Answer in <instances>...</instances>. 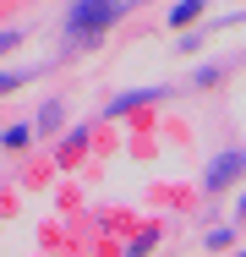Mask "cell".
Here are the masks:
<instances>
[{
  "mask_svg": "<svg viewBox=\"0 0 246 257\" xmlns=\"http://www.w3.org/2000/svg\"><path fill=\"white\" fill-rule=\"evenodd\" d=\"M71 22H77L82 33H104V22H115V6H109V0H77Z\"/></svg>",
  "mask_w": 246,
  "mask_h": 257,
  "instance_id": "1",
  "label": "cell"
},
{
  "mask_svg": "<svg viewBox=\"0 0 246 257\" xmlns=\"http://www.w3.org/2000/svg\"><path fill=\"white\" fill-rule=\"evenodd\" d=\"M202 6H208V0H181V6L170 11V28H192V22H197V11H202Z\"/></svg>",
  "mask_w": 246,
  "mask_h": 257,
  "instance_id": "2",
  "label": "cell"
},
{
  "mask_svg": "<svg viewBox=\"0 0 246 257\" xmlns=\"http://www.w3.org/2000/svg\"><path fill=\"white\" fill-rule=\"evenodd\" d=\"M235 170H241V159L230 154V159H224V164H219V170H213V175H208V186H224V181H230Z\"/></svg>",
  "mask_w": 246,
  "mask_h": 257,
  "instance_id": "3",
  "label": "cell"
},
{
  "mask_svg": "<svg viewBox=\"0 0 246 257\" xmlns=\"http://www.w3.org/2000/svg\"><path fill=\"white\" fill-rule=\"evenodd\" d=\"M11 44H17V33H0V55L11 50Z\"/></svg>",
  "mask_w": 246,
  "mask_h": 257,
  "instance_id": "4",
  "label": "cell"
},
{
  "mask_svg": "<svg viewBox=\"0 0 246 257\" xmlns=\"http://www.w3.org/2000/svg\"><path fill=\"white\" fill-rule=\"evenodd\" d=\"M6 88H17V77H0V93H6Z\"/></svg>",
  "mask_w": 246,
  "mask_h": 257,
  "instance_id": "5",
  "label": "cell"
}]
</instances>
